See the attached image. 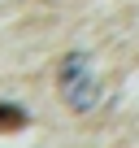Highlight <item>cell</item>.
I'll return each instance as SVG.
<instances>
[{"label":"cell","mask_w":139,"mask_h":148,"mask_svg":"<svg viewBox=\"0 0 139 148\" xmlns=\"http://www.w3.org/2000/svg\"><path fill=\"white\" fill-rule=\"evenodd\" d=\"M31 118H26V109H18V105H9V100H0V135H9V131H22Z\"/></svg>","instance_id":"obj_2"},{"label":"cell","mask_w":139,"mask_h":148,"mask_svg":"<svg viewBox=\"0 0 139 148\" xmlns=\"http://www.w3.org/2000/svg\"><path fill=\"white\" fill-rule=\"evenodd\" d=\"M65 100L74 105V109H91V105L100 100V87H96L91 79H83V74H74V79L65 83Z\"/></svg>","instance_id":"obj_1"}]
</instances>
